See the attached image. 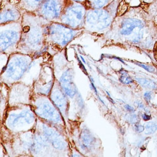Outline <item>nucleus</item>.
Segmentation results:
<instances>
[{"label": "nucleus", "mask_w": 157, "mask_h": 157, "mask_svg": "<svg viewBox=\"0 0 157 157\" xmlns=\"http://www.w3.org/2000/svg\"><path fill=\"white\" fill-rule=\"evenodd\" d=\"M143 7L145 8V9L148 12V13L154 18L155 15H157V0H154V2L148 5H143Z\"/></svg>", "instance_id": "obj_1"}, {"label": "nucleus", "mask_w": 157, "mask_h": 157, "mask_svg": "<svg viewBox=\"0 0 157 157\" xmlns=\"http://www.w3.org/2000/svg\"><path fill=\"white\" fill-rule=\"evenodd\" d=\"M136 80L142 86L145 87L146 88L156 89L157 87L156 84L153 81L147 78H136Z\"/></svg>", "instance_id": "obj_2"}, {"label": "nucleus", "mask_w": 157, "mask_h": 157, "mask_svg": "<svg viewBox=\"0 0 157 157\" xmlns=\"http://www.w3.org/2000/svg\"><path fill=\"white\" fill-rule=\"evenodd\" d=\"M128 8V3L124 1V0H122L118 6V8H117V15L119 16L123 15L126 12Z\"/></svg>", "instance_id": "obj_3"}, {"label": "nucleus", "mask_w": 157, "mask_h": 157, "mask_svg": "<svg viewBox=\"0 0 157 157\" xmlns=\"http://www.w3.org/2000/svg\"><path fill=\"white\" fill-rule=\"evenodd\" d=\"M146 128L147 130H148L149 133H152L153 132H155V131L157 129V127L156 125L153 124V123H149L147 125Z\"/></svg>", "instance_id": "obj_4"}, {"label": "nucleus", "mask_w": 157, "mask_h": 157, "mask_svg": "<svg viewBox=\"0 0 157 157\" xmlns=\"http://www.w3.org/2000/svg\"><path fill=\"white\" fill-rule=\"evenodd\" d=\"M121 81L124 83V84H130V83H132L133 81V80L131 78L129 77L128 76H126L125 77L124 75L122 76L121 77Z\"/></svg>", "instance_id": "obj_5"}, {"label": "nucleus", "mask_w": 157, "mask_h": 157, "mask_svg": "<svg viewBox=\"0 0 157 157\" xmlns=\"http://www.w3.org/2000/svg\"><path fill=\"white\" fill-rule=\"evenodd\" d=\"M139 66L143 67V69H145L146 71L150 72H153L155 71V69L151 66H148V65H146L145 64H142V63H138Z\"/></svg>", "instance_id": "obj_6"}, {"label": "nucleus", "mask_w": 157, "mask_h": 157, "mask_svg": "<svg viewBox=\"0 0 157 157\" xmlns=\"http://www.w3.org/2000/svg\"><path fill=\"white\" fill-rule=\"evenodd\" d=\"M135 129L136 130V132H138V133H141L143 132L144 131V127L142 126H140V125H138V126H135Z\"/></svg>", "instance_id": "obj_7"}, {"label": "nucleus", "mask_w": 157, "mask_h": 157, "mask_svg": "<svg viewBox=\"0 0 157 157\" xmlns=\"http://www.w3.org/2000/svg\"><path fill=\"white\" fill-rule=\"evenodd\" d=\"M141 4L143 5H148L154 2V0H140Z\"/></svg>", "instance_id": "obj_8"}, {"label": "nucleus", "mask_w": 157, "mask_h": 157, "mask_svg": "<svg viewBox=\"0 0 157 157\" xmlns=\"http://www.w3.org/2000/svg\"><path fill=\"white\" fill-rule=\"evenodd\" d=\"M145 99L146 101L149 102L150 99H151V93L150 92H147L145 94Z\"/></svg>", "instance_id": "obj_9"}, {"label": "nucleus", "mask_w": 157, "mask_h": 157, "mask_svg": "<svg viewBox=\"0 0 157 157\" xmlns=\"http://www.w3.org/2000/svg\"><path fill=\"white\" fill-rule=\"evenodd\" d=\"M142 117H143V119L145 121H148L151 119V117L150 116L146 114H143L142 115Z\"/></svg>", "instance_id": "obj_10"}, {"label": "nucleus", "mask_w": 157, "mask_h": 157, "mask_svg": "<svg viewBox=\"0 0 157 157\" xmlns=\"http://www.w3.org/2000/svg\"><path fill=\"white\" fill-rule=\"evenodd\" d=\"M125 107H126V109H127V110H128L129 111H134V109H133V108L131 107V106H128V105H126Z\"/></svg>", "instance_id": "obj_11"}]
</instances>
